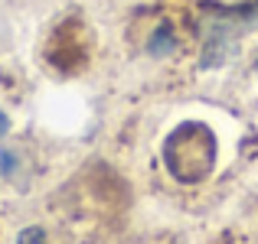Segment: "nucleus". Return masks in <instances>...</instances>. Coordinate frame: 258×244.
Wrapping results in <instances>:
<instances>
[{"label":"nucleus","mask_w":258,"mask_h":244,"mask_svg":"<svg viewBox=\"0 0 258 244\" xmlns=\"http://www.w3.org/2000/svg\"><path fill=\"white\" fill-rule=\"evenodd\" d=\"M17 244H46V231L43 228H26V231H20Z\"/></svg>","instance_id":"nucleus-3"},{"label":"nucleus","mask_w":258,"mask_h":244,"mask_svg":"<svg viewBox=\"0 0 258 244\" xmlns=\"http://www.w3.org/2000/svg\"><path fill=\"white\" fill-rule=\"evenodd\" d=\"M7 127H10V120H7V114H0V137L7 134Z\"/></svg>","instance_id":"nucleus-4"},{"label":"nucleus","mask_w":258,"mask_h":244,"mask_svg":"<svg viewBox=\"0 0 258 244\" xmlns=\"http://www.w3.org/2000/svg\"><path fill=\"white\" fill-rule=\"evenodd\" d=\"M164 163L173 179L180 182H200L213 173L216 163V137L206 124H180L164 144Z\"/></svg>","instance_id":"nucleus-1"},{"label":"nucleus","mask_w":258,"mask_h":244,"mask_svg":"<svg viewBox=\"0 0 258 244\" xmlns=\"http://www.w3.org/2000/svg\"><path fill=\"white\" fill-rule=\"evenodd\" d=\"M170 49H173L170 30H167V26H160V30H157V36L151 39V52H157V56H164V52H170Z\"/></svg>","instance_id":"nucleus-2"}]
</instances>
